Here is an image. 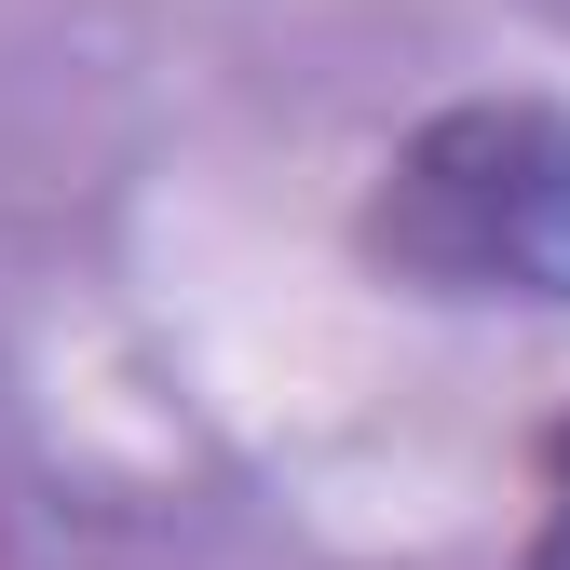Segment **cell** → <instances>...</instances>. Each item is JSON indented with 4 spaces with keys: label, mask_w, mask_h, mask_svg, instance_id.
<instances>
[{
    "label": "cell",
    "mask_w": 570,
    "mask_h": 570,
    "mask_svg": "<svg viewBox=\"0 0 570 570\" xmlns=\"http://www.w3.org/2000/svg\"><path fill=\"white\" fill-rule=\"evenodd\" d=\"M394 285L421 299H530L570 313V109L557 96H462L381 164L353 218Z\"/></svg>",
    "instance_id": "obj_1"
},
{
    "label": "cell",
    "mask_w": 570,
    "mask_h": 570,
    "mask_svg": "<svg viewBox=\"0 0 570 570\" xmlns=\"http://www.w3.org/2000/svg\"><path fill=\"white\" fill-rule=\"evenodd\" d=\"M530 570H570V421L543 435V543H530Z\"/></svg>",
    "instance_id": "obj_2"
}]
</instances>
